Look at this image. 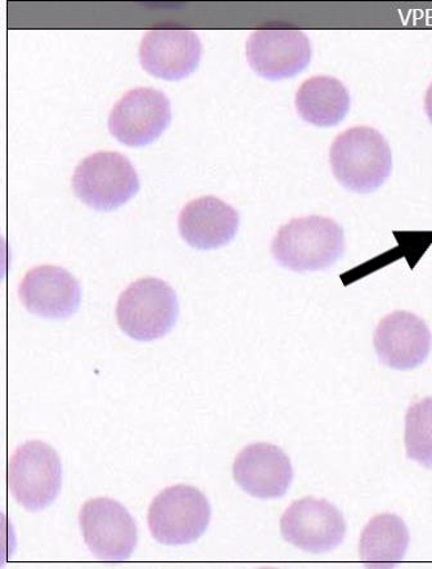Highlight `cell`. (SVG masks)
<instances>
[{
	"label": "cell",
	"mask_w": 432,
	"mask_h": 569,
	"mask_svg": "<svg viewBox=\"0 0 432 569\" xmlns=\"http://www.w3.org/2000/svg\"><path fill=\"white\" fill-rule=\"evenodd\" d=\"M345 253V234L333 219L309 216L281 227L272 242V254L295 272L328 270Z\"/></svg>",
	"instance_id": "1"
},
{
	"label": "cell",
	"mask_w": 432,
	"mask_h": 569,
	"mask_svg": "<svg viewBox=\"0 0 432 569\" xmlns=\"http://www.w3.org/2000/svg\"><path fill=\"white\" fill-rule=\"evenodd\" d=\"M330 161L336 180L358 193L376 191L393 170L385 137L371 127L350 128L338 136L331 146Z\"/></svg>",
	"instance_id": "2"
},
{
	"label": "cell",
	"mask_w": 432,
	"mask_h": 569,
	"mask_svg": "<svg viewBox=\"0 0 432 569\" xmlns=\"http://www.w3.org/2000/svg\"><path fill=\"white\" fill-rule=\"evenodd\" d=\"M179 313L178 298L165 281L138 280L122 292L117 306L119 327L130 338L151 341L174 328Z\"/></svg>",
	"instance_id": "3"
},
{
	"label": "cell",
	"mask_w": 432,
	"mask_h": 569,
	"mask_svg": "<svg viewBox=\"0 0 432 569\" xmlns=\"http://www.w3.org/2000/svg\"><path fill=\"white\" fill-rule=\"evenodd\" d=\"M72 189L89 208L110 211L124 206L140 191V178L124 156L101 151L80 162L72 177Z\"/></svg>",
	"instance_id": "4"
},
{
	"label": "cell",
	"mask_w": 432,
	"mask_h": 569,
	"mask_svg": "<svg viewBox=\"0 0 432 569\" xmlns=\"http://www.w3.org/2000/svg\"><path fill=\"white\" fill-rule=\"evenodd\" d=\"M7 482L24 509L38 511L51 506L62 485L59 455L44 442L23 443L8 462Z\"/></svg>",
	"instance_id": "5"
},
{
	"label": "cell",
	"mask_w": 432,
	"mask_h": 569,
	"mask_svg": "<svg viewBox=\"0 0 432 569\" xmlns=\"http://www.w3.org/2000/svg\"><path fill=\"white\" fill-rule=\"evenodd\" d=\"M210 518L207 496L192 486L177 485L153 499L147 519L153 539L165 545H185L205 533Z\"/></svg>",
	"instance_id": "6"
},
{
	"label": "cell",
	"mask_w": 432,
	"mask_h": 569,
	"mask_svg": "<svg viewBox=\"0 0 432 569\" xmlns=\"http://www.w3.org/2000/svg\"><path fill=\"white\" fill-rule=\"evenodd\" d=\"M84 541L98 559L119 562L135 549L137 526L120 502L108 498L89 500L80 510Z\"/></svg>",
	"instance_id": "7"
},
{
	"label": "cell",
	"mask_w": 432,
	"mask_h": 569,
	"mask_svg": "<svg viewBox=\"0 0 432 569\" xmlns=\"http://www.w3.org/2000/svg\"><path fill=\"white\" fill-rule=\"evenodd\" d=\"M171 120L168 97L153 88H137L113 106L109 129L129 148H142L157 141Z\"/></svg>",
	"instance_id": "8"
},
{
	"label": "cell",
	"mask_w": 432,
	"mask_h": 569,
	"mask_svg": "<svg viewBox=\"0 0 432 569\" xmlns=\"http://www.w3.org/2000/svg\"><path fill=\"white\" fill-rule=\"evenodd\" d=\"M281 532L293 547L322 555L344 541L346 523L344 516L331 502L305 498L291 503L284 511Z\"/></svg>",
	"instance_id": "9"
},
{
	"label": "cell",
	"mask_w": 432,
	"mask_h": 569,
	"mask_svg": "<svg viewBox=\"0 0 432 569\" xmlns=\"http://www.w3.org/2000/svg\"><path fill=\"white\" fill-rule=\"evenodd\" d=\"M249 64L269 80L297 77L312 61V44L305 32L297 29H260L247 44Z\"/></svg>",
	"instance_id": "10"
},
{
	"label": "cell",
	"mask_w": 432,
	"mask_h": 569,
	"mask_svg": "<svg viewBox=\"0 0 432 569\" xmlns=\"http://www.w3.org/2000/svg\"><path fill=\"white\" fill-rule=\"evenodd\" d=\"M373 345L380 361L388 368L413 370L428 360L432 336L419 316L396 311L380 321Z\"/></svg>",
	"instance_id": "11"
},
{
	"label": "cell",
	"mask_w": 432,
	"mask_h": 569,
	"mask_svg": "<svg viewBox=\"0 0 432 569\" xmlns=\"http://www.w3.org/2000/svg\"><path fill=\"white\" fill-rule=\"evenodd\" d=\"M202 44L192 30L165 28L147 31L140 47V61L149 74L181 80L199 68Z\"/></svg>",
	"instance_id": "12"
},
{
	"label": "cell",
	"mask_w": 432,
	"mask_h": 569,
	"mask_svg": "<svg viewBox=\"0 0 432 569\" xmlns=\"http://www.w3.org/2000/svg\"><path fill=\"white\" fill-rule=\"evenodd\" d=\"M233 477L241 489L254 498L279 499L290 489L293 469L280 447L252 443L235 458Z\"/></svg>",
	"instance_id": "13"
},
{
	"label": "cell",
	"mask_w": 432,
	"mask_h": 569,
	"mask_svg": "<svg viewBox=\"0 0 432 569\" xmlns=\"http://www.w3.org/2000/svg\"><path fill=\"white\" fill-rule=\"evenodd\" d=\"M19 296L29 312L61 320L78 311L81 290L77 279L63 268L40 266L24 274Z\"/></svg>",
	"instance_id": "14"
},
{
	"label": "cell",
	"mask_w": 432,
	"mask_h": 569,
	"mask_svg": "<svg viewBox=\"0 0 432 569\" xmlns=\"http://www.w3.org/2000/svg\"><path fill=\"white\" fill-rule=\"evenodd\" d=\"M179 232L187 243L200 250L218 249L233 239L240 227L238 210L214 197L187 204L179 216Z\"/></svg>",
	"instance_id": "15"
},
{
	"label": "cell",
	"mask_w": 432,
	"mask_h": 569,
	"mask_svg": "<svg viewBox=\"0 0 432 569\" xmlns=\"http://www.w3.org/2000/svg\"><path fill=\"white\" fill-rule=\"evenodd\" d=\"M297 110L301 119L315 127H335L345 119L350 94L340 80L314 77L304 81L297 93Z\"/></svg>",
	"instance_id": "16"
},
{
	"label": "cell",
	"mask_w": 432,
	"mask_h": 569,
	"mask_svg": "<svg viewBox=\"0 0 432 569\" xmlns=\"http://www.w3.org/2000/svg\"><path fill=\"white\" fill-rule=\"evenodd\" d=\"M410 541L409 528L401 517L389 513L373 517L361 536V558L366 567H394L404 558Z\"/></svg>",
	"instance_id": "17"
},
{
	"label": "cell",
	"mask_w": 432,
	"mask_h": 569,
	"mask_svg": "<svg viewBox=\"0 0 432 569\" xmlns=\"http://www.w3.org/2000/svg\"><path fill=\"white\" fill-rule=\"evenodd\" d=\"M406 457L432 469V397L411 406L405 415Z\"/></svg>",
	"instance_id": "18"
},
{
	"label": "cell",
	"mask_w": 432,
	"mask_h": 569,
	"mask_svg": "<svg viewBox=\"0 0 432 569\" xmlns=\"http://www.w3.org/2000/svg\"><path fill=\"white\" fill-rule=\"evenodd\" d=\"M425 111H426V116L432 124V83L429 87L426 96H425Z\"/></svg>",
	"instance_id": "19"
}]
</instances>
